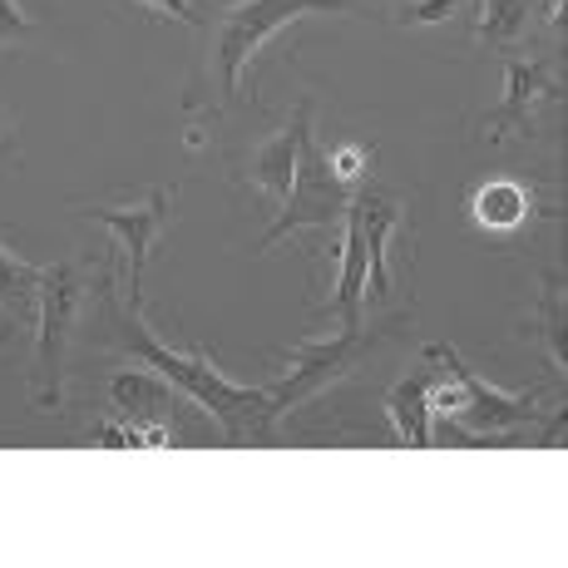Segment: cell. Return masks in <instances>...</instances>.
<instances>
[{
	"instance_id": "5bb4252c",
	"label": "cell",
	"mask_w": 568,
	"mask_h": 568,
	"mask_svg": "<svg viewBox=\"0 0 568 568\" xmlns=\"http://www.w3.org/2000/svg\"><path fill=\"white\" fill-rule=\"evenodd\" d=\"M169 381H154V376H114L109 381V400H114V410L124 415V420H159L163 400H169Z\"/></svg>"
},
{
	"instance_id": "7c38bea8",
	"label": "cell",
	"mask_w": 568,
	"mask_h": 568,
	"mask_svg": "<svg viewBox=\"0 0 568 568\" xmlns=\"http://www.w3.org/2000/svg\"><path fill=\"white\" fill-rule=\"evenodd\" d=\"M362 213V237H366V287L376 297L390 292V267H386V247H390V233L400 223V203L390 199H371V203H356Z\"/></svg>"
},
{
	"instance_id": "9a60e30c",
	"label": "cell",
	"mask_w": 568,
	"mask_h": 568,
	"mask_svg": "<svg viewBox=\"0 0 568 568\" xmlns=\"http://www.w3.org/2000/svg\"><path fill=\"white\" fill-rule=\"evenodd\" d=\"M0 307H6L16 322L40 312V267L20 262L16 253L0 247Z\"/></svg>"
},
{
	"instance_id": "2e32d148",
	"label": "cell",
	"mask_w": 568,
	"mask_h": 568,
	"mask_svg": "<svg viewBox=\"0 0 568 568\" xmlns=\"http://www.w3.org/2000/svg\"><path fill=\"white\" fill-rule=\"evenodd\" d=\"M529 6L534 0H485L475 20V36L485 45H519L524 30H529Z\"/></svg>"
},
{
	"instance_id": "ffe728a7",
	"label": "cell",
	"mask_w": 568,
	"mask_h": 568,
	"mask_svg": "<svg viewBox=\"0 0 568 568\" xmlns=\"http://www.w3.org/2000/svg\"><path fill=\"white\" fill-rule=\"evenodd\" d=\"M460 6L465 0H410V6L400 10V20H406V26H440V20H450Z\"/></svg>"
},
{
	"instance_id": "5b68a950",
	"label": "cell",
	"mask_w": 568,
	"mask_h": 568,
	"mask_svg": "<svg viewBox=\"0 0 568 568\" xmlns=\"http://www.w3.org/2000/svg\"><path fill=\"white\" fill-rule=\"evenodd\" d=\"M169 203H173V189H154L144 193V203L134 207H80L84 217L109 227L119 247L129 257V307H139V292H144V267H149V253L159 247L163 237V223H169Z\"/></svg>"
},
{
	"instance_id": "277c9868",
	"label": "cell",
	"mask_w": 568,
	"mask_h": 568,
	"mask_svg": "<svg viewBox=\"0 0 568 568\" xmlns=\"http://www.w3.org/2000/svg\"><path fill=\"white\" fill-rule=\"evenodd\" d=\"M376 326H366V322H356V326H342V336H332V342H307V346H297V356H292V376L287 381H277V386H267V410H272V420H282L292 406H302V400H312V396H322L332 381H342L346 371H356L362 366V356H366V346L376 342Z\"/></svg>"
},
{
	"instance_id": "8992f818",
	"label": "cell",
	"mask_w": 568,
	"mask_h": 568,
	"mask_svg": "<svg viewBox=\"0 0 568 568\" xmlns=\"http://www.w3.org/2000/svg\"><path fill=\"white\" fill-rule=\"evenodd\" d=\"M346 189L326 173V163H322V149L312 154V139L302 144V163H297V183H292V193H287V207H282V217L272 223V233H267V243H262V253L267 247H277L282 237L292 233V227H307V223H332V217H342L346 213Z\"/></svg>"
},
{
	"instance_id": "7a4b0ae2",
	"label": "cell",
	"mask_w": 568,
	"mask_h": 568,
	"mask_svg": "<svg viewBox=\"0 0 568 568\" xmlns=\"http://www.w3.org/2000/svg\"><path fill=\"white\" fill-rule=\"evenodd\" d=\"M80 307H84V277L70 262H50L40 267V342H36V390L40 406H60L64 362H70L74 342H80Z\"/></svg>"
},
{
	"instance_id": "603a6c76",
	"label": "cell",
	"mask_w": 568,
	"mask_h": 568,
	"mask_svg": "<svg viewBox=\"0 0 568 568\" xmlns=\"http://www.w3.org/2000/svg\"><path fill=\"white\" fill-rule=\"evenodd\" d=\"M10 332H16V326H0V342H10Z\"/></svg>"
},
{
	"instance_id": "52a82bcc",
	"label": "cell",
	"mask_w": 568,
	"mask_h": 568,
	"mask_svg": "<svg viewBox=\"0 0 568 568\" xmlns=\"http://www.w3.org/2000/svg\"><path fill=\"white\" fill-rule=\"evenodd\" d=\"M425 356H435L445 371H450L455 381H460V390H465V410H460V420H465V430L469 435H495V430H509V425H519V420H529L534 415V390H495L489 381H479L475 371H469L460 356L450 352V346H430Z\"/></svg>"
},
{
	"instance_id": "44dd1931",
	"label": "cell",
	"mask_w": 568,
	"mask_h": 568,
	"mask_svg": "<svg viewBox=\"0 0 568 568\" xmlns=\"http://www.w3.org/2000/svg\"><path fill=\"white\" fill-rule=\"evenodd\" d=\"M30 30H36V20L20 16L16 0H0V40H20V36H30Z\"/></svg>"
},
{
	"instance_id": "3957f363",
	"label": "cell",
	"mask_w": 568,
	"mask_h": 568,
	"mask_svg": "<svg viewBox=\"0 0 568 568\" xmlns=\"http://www.w3.org/2000/svg\"><path fill=\"white\" fill-rule=\"evenodd\" d=\"M312 10H346V0H243L237 10H227L213 40V84L223 100L243 94V70L247 60L277 36L282 26H292L297 16Z\"/></svg>"
},
{
	"instance_id": "6da1fadb",
	"label": "cell",
	"mask_w": 568,
	"mask_h": 568,
	"mask_svg": "<svg viewBox=\"0 0 568 568\" xmlns=\"http://www.w3.org/2000/svg\"><path fill=\"white\" fill-rule=\"evenodd\" d=\"M124 352L139 356L144 366H154L173 390H183V396L199 400L227 435H253V440H262V435L272 430L267 390L223 381L203 352H169V346L139 322V307H129V316H124Z\"/></svg>"
},
{
	"instance_id": "30bf717a",
	"label": "cell",
	"mask_w": 568,
	"mask_h": 568,
	"mask_svg": "<svg viewBox=\"0 0 568 568\" xmlns=\"http://www.w3.org/2000/svg\"><path fill=\"white\" fill-rule=\"evenodd\" d=\"M342 223H346V243H342V267H336V292L326 302V312L342 326H356L362 322V297H366V237H362L356 203L342 213Z\"/></svg>"
},
{
	"instance_id": "4fadbf2b",
	"label": "cell",
	"mask_w": 568,
	"mask_h": 568,
	"mask_svg": "<svg viewBox=\"0 0 568 568\" xmlns=\"http://www.w3.org/2000/svg\"><path fill=\"white\" fill-rule=\"evenodd\" d=\"M469 213H475V227H485V233H495V237L519 233L524 217H529V189L515 179H489L485 189L475 193Z\"/></svg>"
},
{
	"instance_id": "9c48e42d",
	"label": "cell",
	"mask_w": 568,
	"mask_h": 568,
	"mask_svg": "<svg viewBox=\"0 0 568 568\" xmlns=\"http://www.w3.org/2000/svg\"><path fill=\"white\" fill-rule=\"evenodd\" d=\"M312 139V104H297V114H292V124L282 129V134H272L267 144L257 149L253 159V183L267 199L287 203L292 183H297V163H302V144Z\"/></svg>"
},
{
	"instance_id": "8fae6325",
	"label": "cell",
	"mask_w": 568,
	"mask_h": 568,
	"mask_svg": "<svg viewBox=\"0 0 568 568\" xmlns=\"http://www.w3.org/2000/svg\"><path fill=\"white\" fill-rule=\"evenodd\" d=\"M430 386H435L430 366H420V371H410L406 381H396V386H390V400H386L396 435L406 445H415V450L430 445Z\"/></svg>"
},
{
	"instance_id": "ac0fdd59",
	"label": "cell",
	"mask_w": 568,
	"mask_h": 568,
	"mask_svg": "<svg viewBox=\"0 0 568 568\" xmlns=\"http://www.w3.org/2000/svg\"><path fill=\"white\" fill-rule=\"evenodd\" d=\"M539 332H544V352H549V362L564 371V272H544Z\"/></svg>"
},
{
	"instance_id": "e0dca14e",
	"label": "cell",
	"mask_w": 568,
	"mask_h": 568,
	"mask_svg": "<svg viewBox=\"0 0 568 568\" xmlns=\"http://www.w3.org/2000/svg\"><path fill=\"white\" fill-rule=\"evenodd\" d=\"M90 445H100V450H139V445H169V425L163 420H104L100 430L90 435Z\"/></svg>"
},
{
	"instance_id": "d6986e66",
	"label": "cell",
	"mask_w": 568,
	"mask_h": 568,
	"mask_svg": "<svg viewBox=\"0 0 568 568\" xmlns=\"http://www.w3.org/2000/svg\"><path fill=\"white\" fill-rule=\"evenodd\" d=\"M366 159H371V149L366 144H342V149H332V154H322L326 163V173H332L336 183H342L346 193L362 183V173H366Z\"/></svg>"
},
{
	"instance_id": "ba28073f",
	"label": "cell",
	"mask_w": 568,
	"mask_h": 568,
	"mask_svg": "<svg viewBox=\"0 0 568 568\" xmlns=\"http://www.w3.org/2000/svg\"><path fill=\"white\" fill-rule=\"evenodd\" d=\"M549 100H559V70L549 60H505V104L489 114L485 134L489 139L529 134L534 114Z\"/></svg>"
},
{
	"instance_id": "7402d4cb",
	"label": "cell",
	"mask_w": 568,
	"mask_h": 568,
	"mask_svg": "<svg viewBox=\"0 0 568 568\" xmlns=\"http://www.w3.org/2000/svg\"><path fill=\"white\" fill-rule=\"evenodd\" d=\"M144 6H154V10H163V16L183 20V26H199V10H193L189 0H144Z\"/></svg>"
}]
</instances>
